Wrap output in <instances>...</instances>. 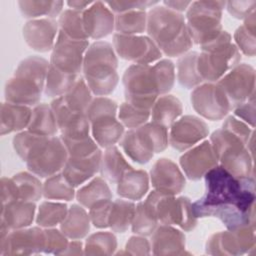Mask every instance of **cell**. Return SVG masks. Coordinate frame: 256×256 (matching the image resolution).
Segmentation results:
<instances>
[{"mask_svg": "<svg viewBox=\"0 0 256 256\" xmlns=\"http://www.w3.org/2000/svg\"><path fill=\"white\" fill-rule=\"evenodd\" d=\"M203 178L205 193L192 203L197 218H218L228 230L255 224L254 177H235L218 164Z\"/></svg>", "mask_w": 256, "mask_h": 256, "instance_id": "1", "label": "cell"}, {"mask_svg": "<svg viewBox=\"0 0 256 256\" xmlns=\"http://www.w3.org/2000/svg\"><path fill=\"white\" fill-rule=\"evenodd\" d=\"M175 80V64L168 58L147 65L131 64L122 76L125 101L151 110L156 99L173 88Z\"/></svg>", "mask_w": 256, "mask_h": 256, "instance_id": "2", "label": "cell"}, {"mask_svg": "<svg viewBox=\"0 0 256 256\" xmlns=\"http://www.w3.org/2000/svg\"><path fill=\"white\" fill-rule=\"evenodd\" d=\"M146 32L162 55L169 58H179L193 46L185 16L160 3L147 11Z\"/></svg>", "mask_w": 256, "mask_h": 256, "instance_id": "3", "label": "cell"}, {"mask_svg": "<svg viewBox=\"0 0 256 256\" xmlns=\"http://www.w3.org/2000/svg\"><path fill=\"white\" fill-rule=\"evenodd\" d=\"M118 56L113 45L106 41L89 44L83 61V78L95 96H108L119 82Z\"/></svg>", "mask_w": 256, "mask_h": 256, "instance_id": "4", "label": "cell"}, {"mask_svg": "<svg viewBox=\"0 0 256 256\" xmlns=\"http://www.w3.org/2000/svg\"><path fill=\"white\" fill-rule=\"evenodd\" d=\"M197 70L203 82L216 83L240 63L241 53L232 42V36L223 30L213 41L200 47Z\"/></svg>", "mask_w": 256, "mask_h": 256, "instance_id": "5", "label": "cell"}, {"mask_svg": "<svg viewBox=\"0 0 256 256\" xmlns=\"http://www.w3.org/2000/svg\"><path fill=\"white\" fill-rule=\"evenodd\" d=\"M209 141L220 166L238 178L254 177V157L247 143L222 127L211 134Z\"/></svg>", "mask_w": 256, "mask_h": 256, "instance_id": "6", "label": "cell"}, {"mask_svg": "<svg viewBox=\"0 0 256 256\" xmlns=\"http://www.w3.org/2000/svg\"><path fill=\"white\" fill-rule=\"evenodd\" d=\"M119 143L129 159L138 164H146L154 154L168 147V128L148 121L138 128L128 129Z\"/></svg>", "mask_w": 256, "mask_h": 256, "instance_id": "7", "label": "cell"}, {"mask_svg": "<svg viewBox=\"0 0 256 256\" xmlns=\"http://www.w3.org/2000/svg\"><path fill=\"white\" fill-rule=\"evenodd\" d=\"M118 104L107 96H96L91 101L86 115L92 138L101 148H109L120 142L125 127L119 121Z\"/></svg>", "mask_w": 256, "mask_h": 256, "instance_id": "8", "label": "cell"}, {"mask_svg": "<svg viewBox=\"0 0 256 256\" xmlns=\"http://www.w3.org/2000/svg\"><path fill=\"white\" fill-rule=\"evenodd\" d=\"M226 1H192L185 20L193 44L200 47L213 41L222 31V13Z\"/></svg>", "mask_w": 256, "mask_h": 256, "instance_id": "9", "label": "cell"}, {"mask_svg": "<svg viewBox=\"0 0 256 256\" xmlns=\"http://www.w3.org/2000/svg\"><path fill=\"white\" fill-rule=\"evenodd\" d=\"M144 201L154 211L159 224L176 226L185 232H190L197 226L198 218L193 212L191 200L186 196L176 198L153 189Z\"/></svg>", "mask_w": 256, "mask_h": 256, "instance_id": "10", "label": "cell"}, {"mask_svg": "<svg viewBox=\"0 0 256 256\" xmlns=\"http://www.w3.org/2000/svg\"><path fill=\"white\" fill-rule=\"evenodd\" d=\"M67 159L68 152L60 136H42L29 152L25 163L28 171L46 179L62 172Z\"/></svg>", "mask_w": 256, "mask_h": 256, "instance_id": "11", "label": "cell"}, {"mask_svg": "<svg viewBox=\"0 0 256 256\" xmlns=\"http://www.w3.org/2000/svg\"><path fill=\"white\" fill-rule=\"evenodd\" d=\"M255 224L234 230L219 231L206 241L205 251L210 255H242L255 248Z\"/></svg>", "mask_w": 256, "mask_h": 256, "instance_id": "12", "label": "cell"}, {"mask_svg": "<svg viewBox=\"0 0 256 256\" xmlns=\"http://www.w3.org/2000/svg\"><path fill=\"white\" fill-rule=\"evenodd\" d=\"M193 109L204 119L219 121L232 111L223 89L217 83L204 82L195 87L190 95Z\"/></svg>", "mask_w": 256, "mask_h": 256, "instance_id": "13", "label": "cell"}, {"mask_svg": "<svg viewBox=\"0 0 256 256\" xmlns=\"http://www.w3.org/2000/svg\"><path fill=\"white\" fill-rule=\"evenodd\" d=\"M113 48L118 57L133 64H153L162 59V53L147 35L113 34Z\"/></svg>", "mask_w": 256, "mask_h": 256, "instance_id": "14", "label": "cell"}, {"mask_svg": "<svg viewBox=\"0 0 256 256\" xmlns=\"http://www.w3.org/2000/svg\"><path fill=\"white\" fill-rule=\"evenodd\" d=\"M89 41L73 40L59 31L50 55V65L71 75L81 76L85 52Z\"/></svg>", "mask_w": 256, "mask_h": 256, "instance_id": "15", "label": "cell"}, {"mask_svg": "<svg viewBox=\"0 0 256 256\" xmlns=\"http://www.w3.org/2000/svg\"><path fill=\"white\" fill-rule=\"evenodd\" d=\"M45 231L40 226L11 230L0 237V255H31L44 251Z\"/></svg>", "mask_w": 256, "mask_h": 256, "instance_id": "16", "label": "cell"}, {"mask_svg": "<svg viewBox=\"0 0 256 256\" xmlns=\"http://www.w3.org/2000/svg\"><path fill=\"white\" fill-rule=\"evenodd\" d=\"M255 70L246 63H239L216 83L223 89L232 109L255 95Z\"/></svg>", "mask_w": 256, "mask_h": 256, "instance_id": "17", "label": "cell"}, {"mask_svg": "<svg viewBox=\"0 0 256 256\" xmlns=\"http://www.w3.org/2000/svg\"><path fill=\"white\" fill-rule=\"evenodd\" d=\"M209 135V127L201 118L194 115L179 117L168 129L169 145L184 152L199 144Z\"/></svg>", "mask_w": 256, "mask_h": 256, "instance_id": "18", "label": "cell"}, {"mask_svg": "<svg viewBox=\"0 0 256 256\" xmlns=\"http://www.w3.org/2000/svg\"><path fill=\"white\" fill-rule=\"evenodd\" d=\"M45 83L18 71L5 84V101L13 104L34 107L39 104Z\"/></svg>", "mask_w": 256, "mask_h": 256, "instance_id": "19", "label": "cell"}, {"mask_svg": "<svg viewBox=\"0 0 256 256\" xmlns=\"http://www.w3.org/2000/svg\"><path fill=\"white\" fill-rule=\"evenodd\" d=\"M179 164L185 177L191 181H198L218 165L217 156L209 140H203L194 147L184 151Z\"/></svg>", "mask_w": 256, "mask_h": 256, "instance_id": "20", "label": "cell"}, {"mask_svg": "<svg viewBox=\"0 0 256 256\" xmlns=\"http://www.w3.org/2000/svg\"><path fill=\"white\" fill-rule=\"evenodd\" d=\"M50 106L54 112L62 139H80L90 136V123L86 113L71 110L62 97L53 99Z\"/></svg>", "mask_w": 256, "mask_h": 256, "instance_id": "21", "label": "cell"}, {"mask_svg": "<svg viewBox=\"0 0 256 256\" xmlns=\"http://www.w3.org/2000/svg\"><path fill=\"white\" fill-rule=\"evenodd\" d=\"M149 179L154 190L174 196L180 194L186 186V177L179 166L164 157L154 162Z\"/></svg>", "mask_w": 256, "mask_h": 256, "instance_id": "22", "label": "cell"}, {"mask_svg": "<svg viewBox=\"0 0 256 256\" xmlns=\"http://www.w3.org/2000/svg\"><path fill=\"white\" fill-rule=\"evenodd\" d=\"M58 34V21L52 18L28 20L22 28L25 43L32 50L40 53L52 51Z\"/></svg>", "mask_w": 256, "mask_h": 256, "instance_id": "23", "label": "cell"}, {"mask_svg": "<svg viewBox=\"0 0 256 256\" xmlns=\"http://www.w3.org/2000/svg\"><path fill=\"white\" fill-rule=\"evenodd\" d=\"M82 15L88 38L98 41L112 34L115 30V14L105 2L94 1L82 12Z\"/></svg>", "mask_w": 256, "mask_h": 256, "instance_id": "24", "label": "cell"}, {"mask_svg": "<svg viewBox=\"0 0 256 256\" xmlns=\"http://www.w3.org/2000/svg\"><path fill=\"white\" fill-rule=\"evenodd\" d=\"M35 202L12 200L2 204L0 214V237H4L11 230L29 227L36 218Z\"/></svg>", "mask_w": 256, "mask_h": 256, "instance_id": "25", "label": "cell"}, {"mask_svg": "<svg viewBox=\"0 0 256 256\" xmlns=\"http://www.w3.org/2000/svg\"><path fill=\"white\" fill-rule=\"evenodd\" d=\"M101 160V150L88 157H68L62 174L71 186L78 188L100 172Z\"/></svg>", "mask_w": 256, "mask_h": 256, "instance_id": "26", "label": "cell"}, {"mask_svg": "<svg viewBox=\"0 0 256 256\" xmlns=\"http://www.w3.org/2000/svg\"><path fill=\"white\" fill-rule=\"evenodd\" d=\"M151 253L154 255H184L186 237L181 229L159 224L151 235Z\"/></svg>", "mask_w": 256, "mask_h": 256, "instance_id": "27", "label": "cell"}, {"mask_svg": "<svg viewBox=\"0 0 256 256\" xmlns=\"http://www.w3.org/2000/svg\"><path fill=\"white\" fill-rule=\"evenodd\" d=\"M150 185L149 174L143 169L130 168L124 172L117 182L118 196L130 201H140L148 193Z\"/></svg>", "mask_w": 256, "mask_h": 256, "instance_id": "28", "label": "cell"}, {"mask_svg": "<svg viewBox=\"0 0 256 256\" xmlns=\"http://www.w3.org/2000/svg\"><path fill=\"white\" fill-rule=\"evenodd\" d=\"M32 108L10 102L1 103L0 111V134L19 133L28 128L31 120Z\"/></svg>", "mask_w": 256, "mask_h": 256, "instance_id": "29", "label": "cell"}, {"mask_svg": "<svg viewBox=\"0 0 256 256\" xmlns=\"http://www.w3.org/2000/svg\"><path fill=\"white\" fill-rule=\"evenodd\" d=\"M60 230L70 240H81L85 238L91 226L89 213L80 204H72L64 220L60 223Z\"/></svg>", "mask_w": 256, "mask_h": 256, "instance_id": "30", "label": "cell"}, {"mask_svg": "<svg viewBox=\"0 0 256 256\" xmlns=\"http://www.w3.org/2000/svg\"><path fill=\"white\" fill-rule=\"evenodd\" d=\"M182 112L183 105L176 96L171 94L160 95L151 109L150 121L169 129V127L182 116Z\"/></svg>", "mask_w": 256, "mask_h": 256, "instance_id": "31", "label": "cell"}, {"mask_svg": "<svg viewBox=\"0 0 256 256\" xmlns=\"http://www.w3.org/2000/svg\"><path fill=\"white\" fill-rule=\"evenodd\" d=\"M132 168L117 146L106 148L102 153L100 173L101 176L112 184H117L125 171Z\"/></svg>", "mask_w": 256, "mask_h": 256, "instance_id": "32", "label": "cell"}, {"mask_svg": "<svg viewBox=\"0 0 256 256\" xmlns=\"http://www.w3.org/2000/svg\"><path fill=\"white\" fill-rule=\"evenodd\" d=\"M75 198L80 205L89 209L97 202L112 199V192L102 176H95L78 188Z\"/></svg>", "mask_w": 256, "mask_h": 256, "instance_id": "33", "label": "cell"}, {"mask_svg": "<svg viewBox=\"0 0 256 256\" xmlns=\"http://www.w3.org/2000/svg\"><path fill=\"white\" fill-rule=\"evenodd\" d=\"M15 200L36 202L43 197V184L38 176L30 171H22L11 177Z\"/></svg>", "mask_w": 256, "mask_h": 256, "instance_id": "34", "label": "cell"}, {"mask_svg": "<svg viewBox=\"0 0 256 256\" xmlns=\"http://www.w3.org/2000/svg\"><path fill=\"white\" fill-rule=\"evenodd\" d=\"M27 130L37 135L56 136L59 129L50 104L39 103L32 108L31 120Z\"/></svg>", "mask_w": 256, "mask_h": 256, "instance_id": "35", "label": "cell"}, {"mask_svg": "<svg viewBox=\"0 0 256 256\" xmlns=\"http://www.w3.org/2000/svg\"><path fill=\"white\" fill-rule=\"evenodd\" d=\"M199 53L189 51L177 60L175 71L178 83L186 89H194L204 83L197 70V58Z\"/></svg>", "mask_w": 256, "mask_h": 256, "instance_id": "36", "label": "cell"}, {"mask_svg": "<svg viewBox=\"0 0 256 256\" xmlns=\"http://www.w3.org/2000/svg\"><path fill=\"white\" fill-rule=\"evenodd\" d=\"M19 10L24 18L29 20L39 18H52L59 17L63 11V1H42L21 0L17 2Z\"/></svg>", "mask_w": 256, "mask_h": 256, "instance_id": "37", "label": "cell"}, {"mask_svg": "<svg viewBox=\"0 0 256 256\" xmlns=\"http://www.w3.org/2000/svg\"><path fill=\"white\" fill-rule=\"evenodd\" d=\"M136 205L127 199H116L112 202L109 215V228L114 233H125L131 227Z\"/></svg>", "mask_w": 256, "mask_h": 256, "instance_id": "38", "label": "cell"}, {"mask_svg": "<svg viewBox=\"0 0 256 256\" xmlns=\"http://www.w3.org/2000/svg\"><path fill=\"white\" fill-rule=\"evenodd\" d=\"M81 76L64 73L49 64L44 94L49 98H58L64 96L78 81Z\"/></svg>", "mask_w": 256, "mask_h": 256, "instance_id": "39", "label": "cell"}, {"mask_svg": "<svg viewBox=\"0 0 256 256\" xmlns=\"http://www.w3.org/2000/svg\"><path fill=\"white\" fill-rule=\"evenodd\" d=\"M147 29V11L133 10L115 15V31L122 35H143Z\"/></svg>", "mask_w": 256, "mask_h": 256, "instance_id": "40", "label": "cell"}, {"mask_svg": "<svg viewBox=\"0 0 256 256\" xmlns=\"http://www.w3.org/2000/svg\"><path fill=\"white\" fill-rule=\"evenodd\" d=\"M68 212V206L61 201L47 200L40 203L35 221L42 228H53L64 220Z\"/></svg>", "mask_w": 256, "mask_h": 256, "instance_id": "41", "label": "cell"}, {"mask_svg": "<svg viewBox=\"0 0 256 256\" xmlns=\"http://www.w3.org/2000/svg\"><path fill=\"white\" fill-rule=\"evenodd\" d=\"M59 31L70 39L88 41L83 24V15L81 11L73 9H65L58 17Z\"/></svg>", "mask_w": 256, "mask_h": 256, "instance_id": "42", "label": "cell"}, {"mask_svg": "<svg viewBox=\"0 0 256 256\" xmlns=\"http://www.w3.org/2000/svg\"><path fill=\"white\" fill-rule=\"evenodd\" d=\"M75 196V188L67 182L62 172L46 178L43 183V197L46 200L72 201Z\"/></svg>", "mask_w": 256, "mask_h": 256, "instance_id": "43", "label": "cell"}, {"mask_svg": "<svg viewBox=\"0 0 256 256\" xmlns=\"http://www.w3.org/2000/svg\"><path fill=\"white\" fill-rule=\"evenodd\" d=\"M117 249L113 231H98L89 235L84 243L85 255H112Z\"/></svg>", "mask_w": 256, "mask_h": 256, "instance_id": "44", "label": "cell"}, {"mask_svg": "<svg viewBox=\"0 0 256 256\" xmlns=\"http://www.w3.org/2000/svg\"><path fill=\"white\" fill-rule=\"evenodd\" d=\"M159 225L158 219L152 208L143 200L136 205L131 230L136 235L151 236Z\"/></svg>", "mask_w": 256, "mask_h": 256, "instance_id": "45", "label": "cell"}, {"mask_svg": "<svg viewBox=\"0 0 256 256\" xmlns=\"http://www.w3.org/2000/svg\"><path fill=\"white\" fill-rule=\"evenodd\" d=\"M65 104L73 111L78 113H86L91 101L93 100V94L87 86L84 78L81 76L75 85L62 96Z\"/></svg>", "mask_w": 256, "mask_h": 256, "instance_id": "46", "label": "cell"}, {"mask_svg": "<svg viewBox=\"0 0 256 256\" xmlns=\"http://www.w3.org/2000/svg\"><path fill=\"white\" fill-rule=\"evenodd\" d=\"M151 110L141 109L124 101L118 106L117 117L125 128L135 129L150 120Z\"/></svg>", "mask_w": 256, "mask_h": 256, "instance_id": "47", "label": "cell"}, {"mask_svg": "<svg viewBox=\"0 0 256 256\" xmlns=\"http://www.w3.org/2000/svg\"><path fill=\"white\" fill-rule=\"evenodd\" d=\"M62 141L67 149L68 157H88L100 150L92 136L80 139H62Z\"/></svg>", "mask_w": 256, "mask_h": 256, "instance_id": "48", "label": "cell"}, {"mask_svg": "<svg viewBox=\"0 0 256 256\" xmlns=\"http://www.w3.org/2000/svg\"><path fill=\"white\" fill-rule=\"evenodd\" d=\"M45 247L43 253L62 255L69 244V238L56 228H45Z\"/></svg>", "mask_w": 256, "mask_h": 256, "instance_id": "49", "label": "cell"}, {"mask_svg": "<svg viewBox=\"0 0 256 256\" xmlns=\"http://www.w3.org/2000/svg\"><path fill=\"white\" fill-rule=\"evenodd\" d=\"M112 199L102 200L89 208L91 224L98 229L109 228V215L112 207Z\"/></svg>", "mask_w": 256, "mask_h": 256, "instance_id": "50", "label": "cell"}, {"mask_svg": "<svg viewBox=\"0 0 256 256\" xmlns=\"http://www.w3.org/2000/svg\"><path fill=\"white\" fill-rule=\"evenodd\" d=\"M234 44L239 52L247 57H254L256 54L255 34L249 32L243 25H240L233 35Z\"/></svg>", "mask_w": 256, "mask_h": 256, "instance_id": "51", "label": "cell"}, {"mask_svg": "<svg viewBox=\"0 0 256 256\" xmlns=\"http://www.w3.org/2000/svg\"><path fill=\"white\" fill-rule=\"evenodd\" d=\"M106 5L116 15L133 10H144L159 4L158 1H106Z\"/></svg>", "mask_w": 256, "mask_h": 256, "instance_id": "52", "label": "cell"}, {"mask_svg": "<svg viewBox=\"0 0 256 256\" xmlns=\"http://www.w3.org/2000/svg\"><path fill=\"white\" fill-rule=\"evenodd\" d=\"M222 128L230 131L240 139H242L245 143H248L254 129H252L249 125H247L242 120L238 119L234 115L227 116L225 121L222 124Z\"/></svg>", "mask_w": 256, "mask_h": 256, "instance_id": "53", "label": "cell"}, {"mask_svg": "<svg viewBox=\"0 0 256 256\" xmlns=\"http://www.w3.org/2000/svg\"><path fill=\"white\" fill-rule=\"evenodd\" d=\"M234 116L245 122L252 129L255 127V95L247 101L235 106L233 109Z\"/></svg>", "mask_w": 256, "mask_h": 256, "instance_id": "54", "label": "cell"}, {"mask_svg": "<svg viewBox=\"0 0 256 256\" xmlns=\"http://www.w3.org/2000/svg\"><path fill=\"white\" fill-rule=\"evenodd\" d=\"M129 255H149L151 254V243L146 236H131L125 244V251Z\"/></svg>", "mask_w": 256, "mask_h": 256, "instance_id": "55", "label": "cell"}, {"mask_svg": "<svg viewBox=\"0 0 256 256\" xmlns=\"http://www.w3.org/2000/svg\"><path fill=\"white\" fill-rule=\"evenodd\" d=\"M256 1L248 0V1H226L225 9L228 13L235 19L243 20L250 13L255 11Z\"/></svg>", "mask_w": 256, "mask_h": 256, "instance_id": "56", "label": "cell"}, {"mask_svg": "<svg viewBox=\"0 0 256 256\" xmlns=\"http://www.w3.org/2000/svg\"><path fill=\"white\" fill-rule=\"evenodd\" d=\"M12 200H15L12 179L8 178V177H2L1 178V201H2V204H5Z\"/></svg>", "mask_w": 256, "mask_h": 256, "instance_id": "57", "label": "cell"}, {"mask_svg": "<svg viewBox=\"0 0 256 256\" xmlns=\"http://www.w3.org/2000/svg\"><path fill=\"white\" fill-rule=\"evenodd\" d=\"M192 1H163L162 5H164L165 7L178 12V13H183L186 12V10L188 9V7L190 6Z\"/></svg>", "mask_w": 256, "mask_h": 256, "instance_id": "58", "label": "cell"}, {"mask_svg": "<svg viewBox=\"0 0 256 256\" xmlns=\"http://www.w3.org/2000/svg\"><path fill=\"white\" fill-rule=\"evenodd\" d=\"M84 254V245L80 240H71L62 255H82Z\"/></svg>", "mask_w": 256, "mask_h": 256, "instance_id": "59", "label": "cell"}, {"mask_svg": "<svg viewBox=\"0 0 256 256\" xmlns=\"http://www.w3.org/2000/svg\"><path fill=\"white\" fill-rule=\"evenodd\" d=\"M92 3H93V1H82V0H75V1H67L66 2L67 6L70 9L81 11V12L86 10Z\"/></svg>", "mask_w": 256, "mask_h": 256, "instance_id": "60", "label": "cell"}, {"mask_svg": "<svg viewBox=\"0 0 256 256\" xmlns=\"http://www.w3.org/2000/svg\"><path fill=\"white\" fill-rule=\"evenodd\" d=\"M249 32L252 34H255L256 31V17H255V11L250 13L247 17L243 19V24H242Z\"/></svg>", "mask_w": 256, "mask_h": 256, "instance_id": "61", "label": "cell"}]
</instances>
